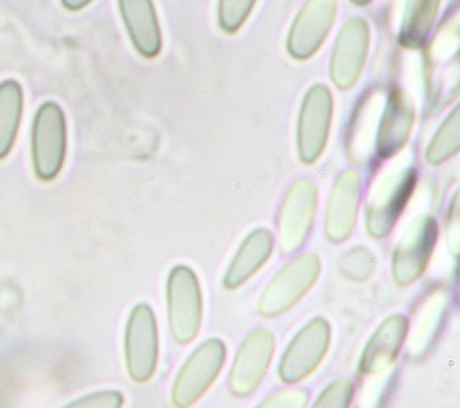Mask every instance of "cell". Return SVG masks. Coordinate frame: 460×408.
I'll return each mask as SVG.
<instances>
[{"label":"cell","instance_id":"cell-1","mask_svg":"<svg viewBox=\"0 0 460 408\" xmlns=\"http://www.w3.org/2000/svg\"><path fill=\"white\" fill-rule=\"evenodd\" d=\"M409 322L403 315H393L383 322L368 341L361 360L359 374L367 379L359 408H377L393 378L396 359L407 339Z\"/></svg>","mask_w":460,"mask_h":408},{"label":"cell","instance_id":"cell-2","mask_svg":"<svg viewBox=\"0 0 460 408\" xmlns=\"http://www.w3.org/2000/svg\"><path fill=\"white\" fill-rule=\"evenodd\" d=\"M383 173L372 190L367 212V229L372 238H385L394 229L416 182V169L411 159H403Z\"/></svg>","mask_w":460,"mask_h":408},{"label":"cell","instance_id":"cell-3","mask_svg":"<svg viewBox=\"0 0 460 408\" xmlns=\"http://www.w3.org/2000/svg\"><path fill=\"white\" fill-rule=\"evenodd\" d=\"M66 159V118L56 101H45L31 124V164L40 180H54Z\"/></svg>","mask_w":460,"mask_h":408},{"label":"cell","instance_id":"cell-4","mask_svg":"<svg viewBox=\"0 0 460 408\" xmlns=\"http://www.w3.org/2000/svg\"><path fill=\"white\" fill-rule=\"evenodd\" d=\"M168 320L173 337L188 344L199 335L203 322V294L196 273L179 265L168 278Z\"/></svg>","mask_w":460,"mask_h":408},{"label":"cell","instance_id":"cell-5","mask_svg":"<svg viewBox=\"0 0 460 408\" xmlns=\"http://www.w3.org/2000/svg\"><path fill=\"white\" fill-rule=\"evenodd\" d=\"M321 274V259L315 254L298 256L267 285L260 299V313L277 317L289 311L314 287Z\"/></svg>","mask_w":460,"mask_h":408},{"label":"cell","instance_id":"cell-6","mask_svg":"<svg viewBox=\"0 0 460 408\" xmlns=\"http://www.w3.org/2000/svg\"><path fill=\"white\" fill-rule=\"evenodd\" d=\"M226 348L219 339L203 343L191 353L182 368L172 390V401L177 408H190L196 404L214 385L225 364Z\"/></svg>","mask_w":460,"mask_h":408},{"label":"cell","instance_id":"cell-7","mask_svg":"<svg viewBox=\"0 0 460 408\" xmlns=\"http://www.w3.org/2000/svg\"><path fill=\"white\" fill-rule=\"evenodd\" d=\"M332 341V327L326 318L317 317L305 324L289 343L280 360V379L295 385L310 378L323 362Z\"/></svg>","mask_w":460,"mask_h":408},{"label":"cell","instance_id":"cell-8","mask_svg":"<svg viewBox=\"0 0 460 408\" xmlns=\"http://www.w3.org/2000/svg\"><path fill=\"white\" fill-rule=\"evenodd\" d=\"M159 362L157 320L147 304H138L126 326V364L133 381L147 383Z\"/></svg>","mask_w":460,"mask_h":408},{"label":"cell","instance_id":"cell-9","mask_svg":"<svg viewBox=\"0 0 460 408\" xmlns=\"http://www.w3.org/2000/svg\"><path fill=\"white\" fill-rule=\"evenodd\" d=\"M437 238L438 225L431 215H420L411 222L393 257V274L400 285H411L424 274Z\"/></svg>","mask_w":460,"mask_h":408},{"label":"cell","instance_id":"cell-10","mask_svg":"<svg viewBox=\"0 0 460 408\" xmlns=\"http://www.w3.org/2000/svg\"><path fill=\"white\" fill-rule=\"evenodd\" d=\"M333 113L332 92L315 85L305 94L298 118V155L304 164H314L324 152Z\"/></svg>","mask_w":460,"mask_h":408},{"label":"cell","instance_id":"cell-11","mask_svg":"<svg viewBox=\"0 0 460 408\" xmlns=\"http://www.w3.org/2000/svg\"><path fill=\"white\" fill-rule=\"evenodd\" d=\"M275 353V335L267 329H254L240 346L228 386L236 397L251 395L263 381Z\"/></svg>","mask_w":460,"mask_h":408},{"label":"cell","instance_id":"cell-12","mask_svg":"<svg viewBox=\"0 0 460 408\" xmlns=\"http://www.w3.org/2000/svg\"><path fill=\"white\" fill-rule=\"evenodd\" d=\"M317 187L312 180H296L280 212V243L284 252H293L308 239L315 212H317Z\"/></svg>","mask_w":460,"mask_h":408},{"label":"cell","instance_id":"cell-13","mask_svg":"<svg viewBox=\"0 0 460 408\" xmlns=\"http://www.w3.org/2000/svg\"><path fill=\"white\" fill-rule=\"evenodd\" d=\"M335 0H310L293 22L288 39V52L295 59L312 57L326 39L335 21Z\"/></svg>","mask_w":460,"mask_h":408},{"label":"cell","instance_id":"cell-14","mask_svg":"<svg viewBox=\"0 0 460 408\" xmlns=\"http://www.w3.org/2000/svg\"><path fill=\"white\" fill-rule=\"evenodd\" d=\"M368 50V24L356 17L342 26L332 57V80L339 89L358 82Z\"/></svg>","mask_w":460,"mask_h":408},{"label":"cell","instance_id":"cell-15","mask_svg":"<svg viewBox=\"0 0 460 408\" xmlns=\"http://www.w3.org/2000/svg\"><path fill=\"white\" fill-rule=\"evenodd\" d=\"M412 122L414 109L411 98H407L402 91L393 92L377 120L374 153L381 159L396 155L409 140Z\"/></svg>","mask_w":460,"mask_h":408},{"label":"cell","instance_id":"cell-16","mask_svg":"<svg viewBox=\"0 0 460 408\" xmlns=\"http://www.w3.org/2000/svg\"><path fill=\"white\" fill-rule=\"evenodd\" d=\"M361 197V178L356 171H344L333 187L326 212V236L333 243L347 239L356 225Z\"/></svg>","mask_w":460,"mask_h":408},{"label":"cell","instance_id":"cell-17","mask_svg":"<svg viewBox=\"0 0 460 408\" xmlns=\"http://www.w3.org/2000/svg\"><path fill=\"white\" fill-rule=\"evenodd\" d=\"M449 294L446 291H435L418 308L407 344L411 359L424 357L433 348L449 311Z\"/></svg>","mask_w":460,"mask_h":408},{"label":"cell","instance_id":"cell-18","mask_svg":"<svg viewBox=\"0 0 460 408\" xmlns=\"http://www.w3.org/2000/svg\"><path fill=\"white\" fill-rule=\"evenodd\" d=\"M131 41L144 57H155L163 47V35L155 6L151 0H119Z\"/></svg>","mask_w":460,"mask_h":408},{"label":"cell","instance_id":"cell-19","mask_svg":"<svg viewBox=\"0 0 460 408\" xmlns=\"http://www.w3.org/2000/svg\"><path fill=\"white\" fill-rule=\"evenodd\" d=\"M273 234L267 229H258L251 232L242 243L233 264H230L225 274V287L238 289L247 280H251L252 274H256L265 265L267 259H270L273 252Z\"/></svg>","mask_w":460,"mask_h":408},{"label":"cell","instance_id":"cell-20","mask_svg":"<svg viewBox=\"0 0 460 408\" xmlns=\"http://www.w3.org/2000/svg\"><path fill=\"white\" fill-rule=\"evenodd\" d=\"M24 113V91L17 80L0 82V161H4L15 145Z\"/></svg>","mask_w":460,"mask_h":408},{"label":"cell","instance_id":"cell-21","mask_svg":"<svg viewBox=\"0 0 460 408\" xmlns=\"http://www.w3.org/2000/svg\"><path fill=\"white\" fill-rule=\"evenodd\" d=\"M438 6L440 0H409L400 31V43L403 47L418 48L424 45L437 19Z\"/></svg>","mask_w":460,"mask_h":408},{"label":"cell","instance_id":"cell-22","mask_svg":"<svg viewBox=\"0 0 460 408\" xmlns=\"http://www.w3.org/2000/svg\"><path fill=\"white\" fill-rule=\"evenodd\" d=\"M458 152V109L447 117V120L442 124L438 133L435 135L433 142L429 143L428 150V162L429 164H442Z\"/></svg>","mask_w":460,"mask_h":408},{"label":"cell","instance_id":"cell-23","mask_svg":"<svg viewBox=\"0 0 460 408\" xmlns=\"http://www.w3.org/2000/svg\"><path fill=\"white\" fill-rule=\"evenodd\" d=\"M256 0H219V24L225 31L234 33L251 15Z\"/></svg>","mask_w":460,"mask_h":408},{"label":"cell","instance_id":"cell-24","mask_svg":"<svg viewBox=\"0 0 460 408\" xmlns=\"http://www.w3.org/2000/svg\"><path fill=\"white\" fill-rule=\"evenodd\" d=\"M354 383L349 379L333 381L315 401L314 408H350L354 401Z\"/></svg>","mask_w":460,"mask_h":408},{"label":"cell","instance_id":"cell-25","mask_svg":"<svg viewBox=\"0 0 460 408\" xmlns=\"http://www.w3.org/2000/svg\"><path fill=\"white\" fill-rule=\"evenodd\" d=\"M124 406V395L117 390H105V392H94L85 397H80L66 404L65 408H122Z\"/></svg>","mask_w":460,"mask_h":408},{"label":"cell","instance_id":"cell-26","mask_svg":"<svg viewBox=\"0 0 460 408\" xmlns=\"http://www.w3.org/2000/svg\"><path fill=\"white\" fill-rule=\"evenodd\" d=\"M308 394L302 390H280L265 397L256 408H305Z\"/></svg>","mask_w":460,"mask_h":408},{"label":"cell","instance_id":"cell-27","mask_svg":"<svg viewBox=\"0 0 460 408\" xmlns=\"http://www.w3.org/2000/svg\"><path fill=\"white\" fill-rule=\"evenodd\" d=\"M61 3L68 12H80L85 6H89L93 0H61Z\"/></svg>","mask_w":460,"mask_h":408},{"label":"cell","instance_id":"cell-28","mask_svg":"<svg viewBox=\"0 0 460 408\" xmlns=\"http://www.w3.org/2000/svg\"><path fill=\"white\" fill-rule=\"evenodd\" d=\"M354 3H356V4H368L370 0H354Z\"/></svg>","mask_w":460,"mask_h":408}]
</instances>
